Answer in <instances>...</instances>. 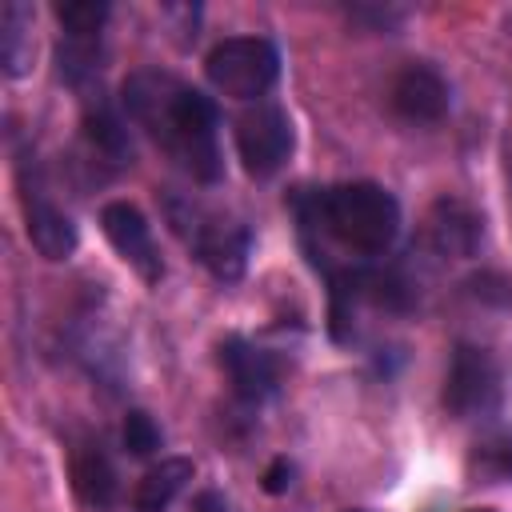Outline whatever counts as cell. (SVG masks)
<instances>
[{
	"instance_id": "cell-2",
	"label": "cell",
	"mask_w": 512,
	"mask_h": 512,
	"mask_svg": "<svg viewBox=\"0 0 512 512\" xmlns=\"http://www.w3.org/2000/svg\"><path fill=\"white\" fill-rule=\"evenodd\" d=\"M300 236H324L356 256H384L400 232V204L384 184L352 180L296 196Z\"/></svg>"
},
{
	"instance_id": "cell-13",
	"label": "cell",
	"mask_w": 512,
	"mask_h": 512,
	"mask_svg": "<svg viewBox=\"0 0 512 512\" xmlns=\"http://www.w3.org/2000/svg\"><path fill=\"white\" fill-rule=\"evenodd\" d=\"M72 484H76L80 500L88 508H96V512H108L120 500V476H116V468H112V460L104 456L100 444L76 448V456H72Z\"/></svg>"
},
{
	"instance_id": "cell-11",
	"label": "cell",
	"mask_w": 512,
	"mask_h": 512,
	"mask_svg": "<svg viewBox=\"0 0 512 512\" xmlns=\"http://www.w3.org/2000/svg\"><path fill=\"white\" fill-rule=\"evenodd\" d=\"M480 232H484V220L464 200L444 196L428 212V236H432L436 252H444V256H468V252H476Z\"/></svg>"
},
{
	"instance_id": "cell-22",
	"label": "cell",
	"mask_w": 512,
	"mask_h": 512,
	"mask_svg": "<svg viewBox=\"0 0 512 512\" xmlns=\"http://www.w3.org/2000/svg\"><path fill=\"white\" fill-rule=\"evenodd\" d=\"M352 512H364V508H352Z\"/></svg>"
},
{
	"instance_id": "cell-16",
	"label": "cell",
	"mask_w": 512,
	"mask_h": 512,
	"mask_svg": "<svg viewBox=\"0 0 512 512\" xmlns=\"http://www.w3.org/2000/svg\"><path fill=\"white\" fill-rule=\"evenodd\" d=\"M468 476L476 484H496V480H512V436L508 432H496V436H484L472 456H468Z\"/></svg>"
},
{
	"instance_id": "cell-7",
	"label": "cell",
	"mask_w": 512,
	"mask_h": 512,
	"mask_svg": "<svg viewBox=\"0 0 512 512\" xmlns=\"http://www.w3.org/2000/svg\"><path fill=\"white\" fill-rule=\"evenodd\" d=\"M500 400V368L488 356V348L476 344H460L452 352L448 364V380H444V408L460 420L468 416H484L492 412Z\"/></svg>"
},
{
	"instance_id": "cell-20",
	"label": "cell",
	"mask_w": 512,
	"mask_h": 512,
	"mask_svg": "<svg viewBox=\"0 0 512 512\" xmlns=\"http://www.w3.org/2000/svg\"><path fill=\"white\" fill-rule=\"evenodd\" d=\"M192 512H232V508H228V500L220 492H200L196 504H192Z\"/></svg>"
},
{
	"instance_id": "cell-1",
	"label": "cell",
	"mask_w": 512,
	"mask_h": 512,
	"mask_svg": "<svg viewBox=\"0 0 512 512\" xmlns=\"http://www.w3.org/2000/svg\"><path fill=\"white\" fill-rule=\"evenodd\" d=\"M120 104H124L128 120H136L168 152V160L180 164L192 180H200V184L220 180V172H224L220 144H216L220 112H216L212 96L176 80L172 72L140 68L124 80Z\"/></svg>"
},
{
	"instance_id": "cell-8",
	"label": "cell",
	"mask_w": 512,
	"mask_h": 512,
	"mask_svg": "<svg viewBox=\"0 0 512 512\" xmlns=\"http://www.w3.org/2000/svg\"><path fill=\"white\" fill-rule=\"evenodd\" d=\"M100 228L108 236V244L116 248V256L144 280V284H160L164 276V260L156 252V240H152V228L144 220V212L128 200H108L100 208Z\"/></svg>"
},
{
	"instance_id": "cell-21",
	"label": "cell",
	"mask_w": 512,
	"mask_h": 512,
	"mask_svg": "<svg viewBox=\"0 0 512 512\" xmlns=\"http://www.w3.org/2000/svg\"><path fill=\"white\" fill-rule=\"evenodd\" d=\"M472 512H496V508H472Z\"/></svg>"
},
{
	"instance_id": "cell-4",
	"label": "cell",
	"mask_w": 512,
	"mask_h": 512,
	"mask_svg": "<svg viewBox=\"0 0 512 512\" xmlns=\"http://www.w3.org/2000/svg\"><path fill=\"white\" fill-rule=\"evenodd\" d=\"M208 84L232 100H256L272 92L280 76V52L268 36H228L204 56Z\"/></svg>"
},
{
	"instance_id": "cell-5",
	"label": "cell",
	"mask_w": 512,
	"mask_h": 512,
	"mask_svg": "<svg viewBox=\"0 0 512 512\" xmlns=\"http://www.w3.org/2000/svg\"><path fill=\"white\" fill-rule=\"evenodd\" d=\"M16 188H20V212H24V232L32 240V248L44 256V260H68L76 252V224L68 220V212H60L44 184H40V172L32 164V152H20L16 160Z\"/></svg>"
},
{
	"instance_id": "cell-17",
	"label": "cell",
	"mask_w": 512,
	"mask_h": 512,
	"mask_svg": "<svg viewBox=\"0 0 512 512\" xmlns=\"http://www.w3.org/2000/svg\"><path fill=\"white\" fill-rule=\"evenodd\" d=\"M56 20H60L64 36L100 40L104 20H108V4L104 0H68V4H56Z\"/></svg>"
},
{
	"instance_id": "cell-19",
	"label": "cell",
	"mask_w": 512,
	"mask_h": 512,
	"mask_svg": "<svg viewBox=\"0 0 512 512\" xmlns=\"http://www.w3.org/2000/svg\"><path fill=\"white\" fill-rule=\"evenodd\" d=\"M292 476H296V468H292V460L288 456H276L268 468H264V492H272V496H280V492H288V484H292Z\"/></svg>"
},
{
	"instance_id": "cell-6",
	"label": "cell",
	"mask_w": 512,
	"mask_h": 512,
	"mask_svg": "<svg viewBox=\"0 0 512 512\" xmlns=\"http://www.w3.org/2000/svg\"><path fill=\"white\" fill-rule=\"evenodd\" d=\"M296 136H292V120L280 104H252L236 116V156L244 164L248 176L264 180L272 172L284 168L288 152H292Z\"/></svg>"
},
{
	"instance_id": "cell-9",
	"label": "cell",
	"mask_w": 512,
	"mask_h": 512,
	"mask_svg": "<svg viewBox=\"0 0 512 512\" xmlns=\"http://www.w3.org/2000/svg\"><path fill=\"white\" fill-rule=\"evenodd\" d=\"M388 100H392L396 116H404L412 124H436V120H444L452 92H448V80L432 64H404L388 88Z\"/></svg>"
},
{
	"instance_id": "cell-18",
	"label": "cell",
	"mask_w": 512,
	"mask_h": 512,
	"mask_svg": "<svg viewBox=\"0 0 512 512\" xmlns=\"http://www.w3.org/2000/svg\"><path fill=\"white\" fill-rule=\"evenodd\" d=\"M120 436H124V448H128L132 456H152V452H160V444H164L156 420H152L144 408H132V412L124 416Z\"/></svg>"
},
{
	"instance_id": "cell-15",
	"label": "cell",
	"mask_w": 512,
	"mask_h": 512,
	"mask_svg": "<svg viewBox=\"0 0 512 512\" xmlns=\"http://www.w3.org/2000/svg\"><path fill=\"white\" fill-rule=\"evenodd\" d=\"M84 136H88V144H92L100 156H108L112 164L132 160L128 128H124L120 112H116L108 100H100V92L84 96Z\"/></svg>"
},
{
	"instance_id": "cell-10",
	"label": "cell",
	"mask_w": 512,
	"mask_h": 512,
	"mask_svg": "<svg viewBox=\"0 0 512 512\" xmlns=\"http://www.w3.org/2000/svg\"><path fill=\"white\" fill-rule=\"evenodd\" d=\"M220 368H224L232 392L240 400H248V404H260L280 384L276 360L264 348H256L252 340H244V336H224L220 340Z\"/></svg>"
},
{
	"instance_id": "cell-12",
	"label": "cell",
	"mask_w": 512,
	"mask_h": 512,
	"mask_svg": "<svg viewBox=\"0 0 512 512\" xmlns=\"http://www.w3.org/2000/svg\"><path fill=\"white\" fill-rule=\"evenodd\" d=\"M196 464L188 456H164L132 488V512H168L172 500L192 484Z\"/></svg>"
},
{
	"instance_id": "cell-14",
	"label": "cell",
	"mask_w": 512,
	"mask_h": 512,
	"mask_svg": "<svg viewBox=\"0 0 512 512\" xmlns=\"http://www.w3.org/2000/svg\"><path fill=\"white\" fill-rule=\"evenodd\" d=\"M0 68L12 80L32 72V8L20 0L0 8Z\"/></svg>"
},
{
	"instance_id": "cell-3",
	"label": "cell",
	"mask_w": 512,
	"mask_h": 512,
	"mask_svg": "<svg viewBox=\"0 0 512 512\" xmlns=\"http://www.w3.org/2000/svg\"><path fill=\"white\" fill-rule=\"evenodd\" d=\"M164 212H168V224L172 232L192 248V256L224 284L240 280L244 268H248V228L204 208V204H192V200H180V196H168L164 200Z\"/></svg>"
}]
</instances>
